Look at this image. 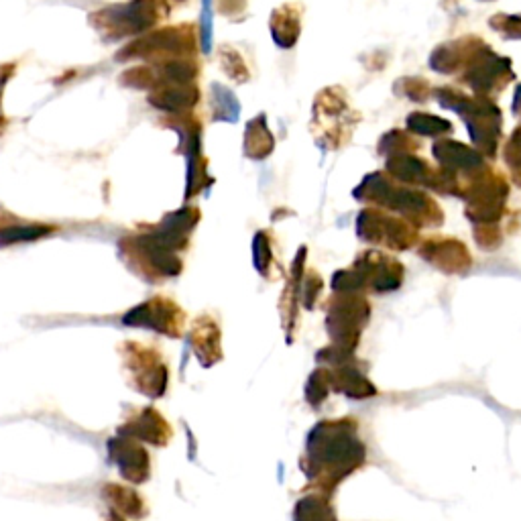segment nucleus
<instances>
[{"mask_svg": "<svg viewBox=\"0 0 521 521\" xmlns=\"http://www.w3.org/2000/svg\"><path fill=\"white\" fill-rule=\"evenodd\" d=\"M367 465V446L359 436L355 418L318 422L306 438L300 469L308 481L306 491L332 497L351 475Z\"/></svg>", "mask_w": 521, "mask_h": 521, "instance_id": "f257e3e1", "label": "nucleus"}, {"mask_svg": "<svg viewBox=\"0 0 521 521\" xmlns=\"http://www.w3.org/2000/svg\"><path fill=\"white\" fill-rule=\"evenodd\" d=\"M198 218L200 212L196 208H184L165 216L157 226H149L147 233L121 239V257L127 261L131 271L151 283L180 275L182 259L178 257V251L188 245Z\"/></svg>", "mask_w": 521, "mask_h": 521, "instance_id": "f03ea898", "label": "nucleus"}, {"mask_svg": "<svg viewBox=\"0 0 521 521\" xmlns=\"http://www.w3.org/2000/svg\"><path fill=\"white\" fill-rule=\"evenodd\" d=\"M167 13L165 0H129L92 13L90 23L104 41H121L153 29Z\"/></svg>", "mask_w": 521, "mask_h": 521, "instance_id": "7ed1b4c3", "label": "nucleus"}, {"mask_svg": "<svg viewBox=\"0 0 521 521\" xmlns=\"http://www.w3.org/2000/svg\"><path fill=\"white\" fill-rule=\"evenodd\" d=\"M194 49L196 41L192 27H165L125 45L119 51V62L145 60V66H161L167 62L194 57Z\"/></svg>", "mask_w": 521, "mask_h": 521, "instance_id": "20e7f679", "label": "nucleus"}, {"mask_svg": "<svg viewBox=\"0 0 521 521\" xmlns=\"http://www.w3.org/2000/svg\"><path fill=\"white\" fill-rule=\"evenodd\" d=\"M121 357L129 385L147 397H163L169 383V369L155 346L127 340L121 344Z\"/></svg>", "mask_w": 521, "mask_h": 521, "instance_id": "39448f33", "label": "nucleus"}, {"mask_svg": "<svg viewBox=\"0 0 521 521\" xmlns=\"http://www.w3.org/2000/svg\"><path fill=\"white\" fill-rule=\"evenodd\" d=\"M371 306L359 294H338L328 306L326 328L336 349L355 355L363 328L369 324Z\"/></svg>", "mask_w": 521, "mask_h": 521, "instance_id": "423d86ee", "label": "nucleus"}, {"mask_svg": "<svg viewBox=\"0 0 521 521\" xmlns=\"http://www.w3.org/2000/svg\"><path fill=\"white\" fill-rule=\"evenodd\" d=\"M123 322L133 328L153 330L169 338H182L186 328V312L169 298L155 296L123 316Z\"/></svg>", "mask_w": 521, "mask_h": 521, "instance_id": "0eeeda50", "label": "nucleus"}, {"mask_svg": "<svg viewBox=\"0 0 521 521\" xmlns=\"http://www.w3.org/2000/svg\"><path fill=\"white\" fill-rule=\"evenodd\" d=\"M108 452L114 465L119 467V473L123 479L141 485L151 475V458L147 448L133 438L117 436L108 440Z\"/></svg>", "mask_w": 521, "mask_h": 521, "instance_id": "6e6552de", "label": "nucleus"}, {"mask_svg": "<svg viewBox=\"0 0 521 521\" xmlns=\"http://www.w3.org/2000/svg\"><path fill=\"white\" fill-rule=\"evenodd\" d=\"M119 434L153 446H167L173 438L169 422L155 408H143L139 412H133L129 420L119 428Z\"/></svg>", "mask_w": 521, "mask_h": 521, "instance_id": "1a4fd4ad", "label": "nucleus"}, {"mask_svg": "<svg viewBox=\"0 0 521 521\" xmlns=\"http://www.w3.org/2000/svg\"><path fill=\"white\" fill-rule=\"evenodd\" d=\"M359 230L361 235H365L363 239L385 243L395 249H405L412 245V230L408 226L393 222V218H385L377 212H363Z\"/></svg>", "mask_w": 521, "mask_h": 521, "instance_id": "9d476101", "label": "nucleus"}, {"mask_svg": "<svg viewBox=\"0 0 521 521\" xmlns=\"http://www.w3.org/2000/svg\"><path fill=\"white\" fill-rule=\"evenodd\" d=\"M190 346L202 367L222 361V332L212 316H200L190 330Z\"/></svg>", "mask_w": 521, "mask_h": 521, "instance_id": "9b49d317", "label": "nucleus"}, {"mask_svg": "<svg viewBox=\"0 0 521 521\" xmlns=\"http://www.w3.org/2000/svg\"><path fill=\"white\" fill-rule=\"evenodd\" d=\"M328 375H330V389L334 393H342L351 399H369L379 395V389L365 375V371H361L355 359L328 369Z\"/></svg>", "mask_w": 521, "mask_h": 521, "instance_id": "f8f14e48", "label": "nucleus"}, {"mask_svg": "<svg viewBox=\"0 0 521 521\" xmlns=\"http://www.w3.org/2000/svg\"><path fill=\"white\" fill-rule=\"evenodd\" d=\"M147 98L159 110L180 114L198 104L200 92L194 84H159L149 92Z\"/></svg>", "mask_w": 521, "mask_h": 521, "instance_id": "ddd939ff", "label": "nucleus"}, {"mask_svg": "<svg viewBox=\"0 0 521 521\" xmlns=\"http://www.w3.org/2000/svg\"><path fill=\"white\" fill-rule=\"evenodd\" d=\"M102 497L114 509V513L133 519H143L147 515L145 499L131 487L108 483L102 487Z\"/></svg>", "mask_w": 521, "mask_h": 521, "instance_id": "4468645a", "label": "nucleus"}, {"mask_svg": "<svg viewBox=\"0 0 521 521\" xmlns=\"http://www.w3.org/2000/svg\"><path fill=\"white\" fill-rule=\"evenodd\" d=\"M294 521H338L328 495L308 491L294 507Z\"/></svg>", "mask_w": 521, "mask_h": 521, "instance_id": "2eb2a0df", "label": "nucleus"}, {"mask_svg": "<svg viewBox=\"0 0 521 521\" xmlns=\"http://www.w3.org/2000/svg\"><path fill=\"white\" fill-rule=\"evenodd\" d=\"M55 226L49 224H25V222H13L0 228V247H9L15 243H29V241H39L47 235H51Z\"/></svg>", "mask_w": 521, "mask_h": 521, "instance_id": "dca6fc26", "label": "nucleus"}, {"mask_svg": "<svg viewBox=\"0 0 521 521\" xmlns=\"http://www.w3.org/2000/svg\"><path fill=\"white\" fill-rule=\"evenodd\" d=\"M330 393H332V389H330L328 369L318 367L316 371H312V375L306 383V401L312 405V408H320Z\"/></svg>", "mask_w": 521, "mask_h": 521, "instance_id": "f3484780", "label": "nucleus"}, {"mask_svg": "<svg viewBox=\"0 0 521 521\" xmlns=\"http://www.w3.org/2000/svg\"><path fill=\"white\" fill-rule=\"evenodd\" d=\"M410 127L422 135H440L450 131V125L446 121L428 117V114H412L410 117Z\"/></svg>", "mask_w": 521, "mask_h": 521, "instance_id": "a211bd4d", "label": "nucleus"}, {"mask_svg": "<svg viewBox=\"0 0 521 521\" xmlns=\"http://www.w3.org/2000/svg\"><path fill=\"white\" fill-rule=\"evenodd\" d=\"M454 245H456V241H448V251H446V241L434 243V245L430 243L428 247L436 253H452ZM448 259H450V271H462V269H467L471 265L469 255H448Z\"/></svg>", "mask_w": 521, "mask_h": 521, "instance_id": "6ab92c4d", "label": "nucleus"}, {"mask_svg": "<svg viewBox=\"0 0 521 521\" xmlns=\"http://www.w3.org/2000/svg\"><path fill=\"white\" fill-rule=\"evenodd\" d=\"M507 161L511 167L521 171V127L517 129L515 137L511 139V143L507 147Z\"/></svg>", "mask_w": 521, "mask_h": 521, "instance_id": "aec40b11", "label": "nucleus"}, {"mask_svg": "<svg viewBox=\"0 0 521 521\" xmlns=\"http://www.w3.org/2000/svg\"><path fill=\"white\" fill-rule=\"evenodd\" d=\"M9 78H11V74H5L3 78H0V100H3V88H5V84H7ZM5 127H7V121H5V117H3V110H0V135H3Z\"/></svg>", "mask_w": 521, "mask_h": 521, "instance_id": "412c9836", "label": "nucleus"}, {"mask_svg": "<svg viewBox=\"0 0 521 521\" xmlns=\"http://www.w3.org/2000/svg\"><path fill=\"white\" fill-rule=\"evenodd\" d=\"M110 521H127V519L121 517L119 513H114V511H112V513H110Z\"/></svg>", "mask_w": 521, "mask_h": 521, "instance_id": "4be33fe9", "label": "nucleus"}, {"mask_svg": "<svg viewBox=\"0 0 521 521\" xmlns=\"http://www.w3.org/2000/svg\"><path fill=\"white\" fill-rule=\"evenodd\" d=\"M517 102H521V90H519V94H517Z\"/></svg>", "mask_w": 521, "mask_h": 521, "instance_id": "5701e85b", "label": "nucleus"}, {"mask_svg": "<svg viewBox=\"0 0 521 521\" xmlns=\"http://www.w3.org/2000/svg\"><path fill=\"white\" fill-rule=\"evenodd\" d=\"M178 3H182V0H178Z\"/></svg>", "mask_w": 521, "mask_h": 521, "instance_id": "b1692460", "label": "nucleus"}]
</instances>
